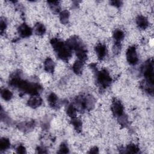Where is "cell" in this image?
<instances>
[{
    "label": "cell",
    "instance_id": "6da1fadb",
    "mask_svg": "<svg viewBox=\"0 0 154 154\" xmlns=\"http://www.w3.org/2000/svg\"><path fill=\"white\" fill-rule=\"evenodd\" d=\"M10 85L32 95H37L42 90V87L38 84L28 82L20 79L17 76H14L11 78Z\"/></svg>",
    "mask_w": 154,
    "mask_h": 154
},
{
    "label": "cell",
    "instance_id": "7a4b0ae2",
    "mask_svg": "<svg viewBox=\"0 0 154 154\" xmlns=\"http://www.w3.org/2000/svg\"><path fill=\"white\" fill-rule=\"evenodd\" d=\"M51 44L59 58L67 61L71 57L72 50L60 39L52 38L51 40Z\"/></svg>",
    "mask_w": 154,
    "mask_h": 154
},
{
    "label": "cell",
    "instance_id": "3957f363",
    "mask_svg": "<svg viewBox=\"0 0 154 154\" xmlns=\"http://www.w3.org/2000/svg\"><path fill=\"white\" fill-rule=\"evenodd\" d=\"M96 79L99 85L104 88L108 87L112 81L108 72L105 69H103L97 73Z\"/></svg>",
    "mask_w": 154,
    "mask_h": 154
},
{
    "label": "cell",
    "instance_id": "277c9868",
    "mask_svg": "<svg viewBox=\"0 0 154 154\" xmlns=\"http://www.w3.org/2000/svg\"><path fill=\"white\" fill-rule=\"evenodd\" d=\"M143 73L146 81L148 83L149 87L151 85L153 87V61H149L147 62L144 67Z\"/></svg>",
    "mask_w": 154,
    "mask_h": 154
},
{
    "label": "cell",
    "instance_id": "5b68a950",
    "mask_svg": "<svg viewBox=\"0 0 154 154\" xmlns=\"http://www.w3.org/2000/svg\"><path fill=\"white\" fill-rule=\"evenodd\" d=\"M126 57L128 62L131 65H135L137 63L138 58L135 46H132L128 49L126 53Z\"/></svg>",
    "mask_w": 154,
    "mask_h": 154
},
{
    "label": "cell",
    "instance_id": "8992f818",
    "mask_svg": "<svg viewBox=\"0 0 154 154\" xmlns=\"http://www.w3.org/2000/svg\"><path fill=\"white\" fill-rule=\"evenodd\" d=\"M111 110L113 114L117 118L121 117L124 114V108L121 103V102L119 100L115 99L112 103L111 106Z\"/></svg>",
    "mask_w": 154,
    "mask_h": 154
},
{
    "label": "cell",
    "instance_id": "52a82bcc",
    "mask_svg": "<svg viewBox=\"0 0 154 154\" xmlns=\"http://www.w3.org/2000/svg\"><path fill=\"white\" fill-rule=\"evenodd\" d=\"M19 35L22 38L29 37L32 32V29L26 23L21 24L17 29Z\"/></svg>",
    "mask_w": 154,
    "mask_h": 154
},
{
    "label": "cell",
    "instance_id": "ba28073f",
    "mask_svg": "<svg viewBox=\"0 0 154 154\" xmlns=\"http://www.w3.org/2000/svg\"><path fill=\"white\" fill-rule=\"evenodd\" d=\"M94 51L97 57L100 60H102L103 58H104L107 54V48L106 46L101 43H99L96 46Z\"/></svg>",
    "mask_w": 154,
    "mask_h": 154
},
{
    "label": "cell",
    "instance_id": "9c48e42d",
    "mask_svg": "<svg viewBox=\"0 0 154 154\" xmlns=\"http://www.w3.org/2000/svg\"><path fill=\"white\" fill-rule=\"evenodd\" d=\"M28 105L32 108H36L40 106L42 103V100L39 96L32 95L28 100Z\"/></svg>",
    "mask_w": 154,
    "mask_h": 154
},
{
    "label": "cell",
    "instance_id": "30bf717a",
    "mask_svg": "<svg viewBox=\"0 0 154 154\" xmlns=\"http://www.w3.org/2000/svg\"><path fill=\"white\" fill-rule=\"evenodd\" d=\"M136 23L137 26L141 29H145L149 26V21L147 18L142 15H140L137 17Z\"/></svg>",
    "mask_w": 154,
    "mask_h": 154
},
{
    "label": "cell",
    "instance_id": "8fae6325",
    "mask_svg": "<svg viewBox=\"0 0 154 154\" xmlns=\"http://www.w3.org/2000/svg\"><path fill=\"white\" fill-rule=\"evenodd\" d=\"M44 68L45 71L48 73H53L55 69V63L51 58H47L44 63Z\"/></svg>",
    "mask_w": 154,
    "mask_h": 154
},
{
    "label": "cell",
    "instance_id": "7c38bea8",
    "mask_svg": "<svg viewBox=\"0 0 154 154\" xmlns=\"http://www.w3.org/2000/svg\"><path fill=\"white\" fill-rule=\"evenodd\" d=\"M83 67H84L83 61H81L78 60L74 63V64L72 66V69H73V72L75 74L80 75L82 72Z\"/></svg>",
    "mask_w": 154,
    "mask_h": 154
},
{
    "label": "cell",
    "instance_id": "4fadbf2b",
    "mask_svg": "<svg viewBox=\"0 0 154 154\" xmlns=\"http://www.w3.org/2000/svg\"><path fill=\"white\" fill-rule=\"evenodd\" d=\"M50 9L54 13H58L60 11V2L57 1H52L48 2Z\"/></svg>",
    "mask_w": 154,
    "mask_h": 154
},
{
    "label": "cell",
    "instance_id": "5bb4252c",
    "mask_svg": "<svg viewBox=\"0 0 154 154\" xmlns=\"http://www.w3.org/2000/svg\"><path fill=\"white\" fill-rule=\"evenodd\" d=\"M34 32L38 35H42L46 32V28L43 24L41 23H37L34 26Z\"/></svg>",
    "mask_w": 154,
    "mask_h": 154
},
{
    "label": "cell",
    "instance_id": "9a60e30c",
    "mask_svg": "<svg viewBox=\"0 0 154 154\" xmlns=\"http://www.w3.org/2000/svg\"><path fill=\"white\" fill-rule=\"evenodd\" d=\"M124 36L125 34L123 31L120 29H116L113 32V38L116 42L120 43V42L123 39Z\"/></svg>",
    "mask_w": 154,
    "mask_h": 154
},
{
    "label": "cell",
    "instance_id": "2e32d148",
    "mask_svg": "<svg viewBox=\"0 0 154 154\" xmlns=\"http://www.w3.org/2000/svg\"><path fill=\"white\" fill-rule=\"evenodd\" d=\"M70 13L68 10H64L60 13V20L63 24H67L69 22Z\"/></svg>",
    "mask_w": 154,
    "mask_h": 154
},
{
    "label": "cell",
    "instance_id": "e0dca14e",
    "mask_svg": "<svg viewBox=\"0 0 154 154\" xmlns=\"http://www.w3.org/2000/svg\"><path fill=\"white\" fill-rule=\"evenodd\" d=\"M48 102L50 106L52 107H55L58 102V97L54 93H51L48 96Z\"/></svg>",
    "mask_w": 154,
    "mask_h": 154
},
{
    "label": "cell",
    "instance_id": "ac0fdd59",
    "mask_svg": "<svg viewBox=\"0 0 154 154\" xmlns=\"http://www.w3.org/2000/svg\"><path fill=\"white\" fill-rule=\"evenodd\" d=\"M1 95L2 98L4 100H7V101L11 100L13 97L12 92L7 88H3L1 90Z\"/></svg>",
    "mask_w": 154,
    "mask_h": 154
},
{
    "label": "cell",
    "instance_id": "d6986e66",
    "mask_svg": "<svg viewBox=\"0 0 154 154\" xmlns=\"http://www.w3.org/2000/svg\"><path fill=\"white\" fill-rule=\"evenodd\" d=\"M10 147V141L7 138H2L0 140V150L5 151Z\"/></svg>",
    "mask_w": 154,
    "mask_h": 154
},
{
    "label": "cell",
    "instance_id": "ffe728a7",
    "mask_svg": "<svg viewBox=\"0 0 154 154\" xmlns=\"http://www.w3.org/2000/svg\"><path fill=\"white\" fill-rule=\"evenodd\" d=\"M71 123L73 125V126L74 127V128L75 129V130L78 132H79L81 131L82 129V122L81 121L80 119H79L78 118L73 117L72 118L71 120Z\"/></svg>",
    "mask_w": 154,
    "mask_h": 154
},
{
    "label": "cell",
    "instance_id": "44dd1931",
    "mask_svg": "<svg viewBox=\"0 0 154 154\" xmlns=\"http://www.w3.org/2000/svg\"><path fill=\"white\" fill-rule=\"evenodd\" d=\"M76 111H77V109L75 106V105H73V104H70L69 106H67L66 109V113L71 118H73L76 117Z\"/></svg>",
    "mask_w": 154,
    "mask_h": 154
},
{
    "label": "cell",
    "instance_id": "7402d4cb",
    "mask_svg": "<svg viewBox=\"0 0 154 154\" xmlns=\"http://www.w3.org/2000/svg\"><path fill=\"white\" fill-rule=\"evenodd\" d=\"M139 152V148L135 144H129L126 146L125 152L127 153H138Z\"/></svg>",
    "mask_w": 154,
    "mask_h": 154
},
{
    "label": "cell",
    "instance_id": "603a6c76",
    "mask_svg": "<svg viewBox=\"0 0 154 154\" xmlns=\"http://www.w3.org/2000/svg\"><path fill=\"white\" fill-rule=\"evenodd\" d=\"M34 123L32 122H26V123H22L21 124H20V125H19V128L20 129L23 130V131H26V130H29V129H31L33 126H34Z\"/></svg>",
    "mask_w": 154,
    "mask_h": 154
},
{
    "label": "cell",
    "instance_id": "cb8c5ba5",
    "mask_svg": "<svg viewBox=\"0 0 154 154\" xmlns=\"http://www.w3.org/2000/svg\"><path fill=\"white\" fill-rule=\"evenodd\" d=\"M69 152V147L67 144L64 142L62 143L60 146L58 152L61 153H68Z\"/></svg>",
    "mask_w": 154,
    "mask_h": 154
},
{
    "label": "cell",
    "instance_id": "d4e9b609",
    "mask_svg": "<svg viewBox=\"0 0 154 154\" xmlns=\"http://www.w3.org/2000/svg\"><path fill=\"white\" fill-rule=\"evenodd\" d=\"M16 152L18 153H25L26 152L25 146H23L22 144L18 145L16 148Z\"/></svg>",
    "mask_w": 154,
    "mask_h": 154
},
{
    "label": "cell",
    "instance_id": "484cf974",
    "mask_svg": "<svg viewBox=\"0 0 154 154\" xmlns=\"http://www.w3.org/2000/svg\"><path fill=\"white\" fill-rule=\"evenodd\" d=\"M7 28V22L5 19H1L0 22V29H1V32L2 34L3 31L6 29Z\"/></svg>",
    "mask_w": 154,
    "mask_h": 154
},
{
    "label": "cell",
    "instance_id": "4316f807",
    "mask_svg": "<svg viewBox=\"0 0 154 154\" xmlns=\"http://www.w3.org/2000/svg\"><path fill=\"white\" fill-rule=\"evenodd\" d=\"M121 49V45L120 43H117L116 42L114 44V46L113 47V51L115 54H117L120 52Z\"/></svg>",
    "mask_w": 154,
    "mask_h": 154
},
{
    "label": "cell",
    "instance_id": "83f0119b",
    "mask_svg": "<svg viewBox=\"0 0 154 154\" xmlns=\"http://www.w3.org/2000/svg\"><path fill=\"white\" fill-rule=\"evenodd\" d=\"M110 3L112 4V5H114L117 7H119L121 6L122 2L120 1H112L110 2Z\"/></svg>",
    "mask_w": 154,
    "mask_h": 154
},
{
    "label": "cell",
    "instance_id": "f1b7e54d",
    "mask_svg": "<svg viewBox=\"0 0 154 154\" xmlns=\"http://www.w3.org/2000/svg\"><path fill=\"white\" fill-rule=\"evenodd\" d=\"M37 153H46V149L43 147H38L37 149Z\"/></svg>",
    "mask_w": 154,
    "mask_h": 154
},
{
    "label": "cell",
    "instance_id": "f546056e",
    "mask_svg": "<svg viewBox=\"0 0 154 154\" xmlns=\"http://www.w3.org/2000/svg\"><path fill=\"white\" fill-rule=\"evenodd\" d=\"M90 153H98V149L97 147H94L93 148H91L90 149Z\"/></svg>",
    "mask_w": 154,
    "mask_h": 154
}]
</instances>
